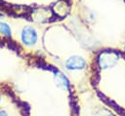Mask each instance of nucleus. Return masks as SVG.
<instances>
[{
    "instance_id": "nucleus-1",
    "label": "nucleus",
    "mask_w": 125,
    "mask_h": 116,
    "mask_svg": "<svg viewBox=\"0 0 125 116\" xmlns=\"http://www.w3.org/2000/svg\"><path fill=\"white\" fill-rule=\"evenodd\" d=\"M21 40L25 45H34L37 40V33L33 27L26 26L21 30Z\"/></svg>"
},
{
    "instance_id": "nucleus-2",
    "label": "nucleus",
    "mask_w": 125,
    "mask_h": 116,
    "mask_svg": "<svg viewBox=\"0 0 125 116\" xmlns=\"http://www.w3.org/2000/svg\"><path fill=\"white\" fill-rule=\"evenodd\" d=\"M85 60L82 58H79V57H72L70 58L67 62H66V66L68 68H71V69H78V68H82L85 66Z\"/></svg>"
},
{
    "instance_id": "nucleus-3",
    "label": "nucleus",
    "mask_w": 125,
    "mask_h": 116,
    "mask_svg": "<svg viewBox=\"0 0 125 116\" xmlns=\"http://www.w3.org/2000/svg\"><path fill=\"white\" fill-rule=\"evenodd\" d=\"M0 32L3 33V34H5V35H8V36H10L11 33H12L10 26H9L7 23L1 22V21H0Z\"/></svg>"
},
{
    "instance_id": "nucleus-4",
    "label": "nucleus",
    "mask_w": 125,
    "mask_h": 116,
    "mask_svg": "<svg viewBox=\"0 0 125 116\" xmlns=\"http://www.w3.org/2000/svg\"><path fill=\"white\" fill-rule=\"evenodd\" d=\"M0 116H8V115L6 114V112H4V111H1V112H0Z\"/></svg>"
},
{
    "instance_id": "nucleus-5",
    "label": "nucleus",
    "mask_w": 125,
    "mask_h": 116,
    "mask_svg": "<svg viewBox=\"0 0 125 116\" xmlns=\"http://www.w3.org/2000/svg\"><path fill=\"white\" fill-rule=\"evenodd\" d=\"M0 18H2V15H1V14H0Z\"/></svg>"
},
{
    "instance_id": "nucleus-6",
    "label": "nucleus",
    "mask_w": 125,
    "mask_h": 116,
    "mask_svg": "<svg viewBox=\"0 0 125 116\" xmlns=\"http://www.w3.org/2000/svg\"><path fill=\"white\" fill-rule=\"evenodd\" d=\"M124 49H125V47H124Z\"/></svg>"
}]
</instances>
